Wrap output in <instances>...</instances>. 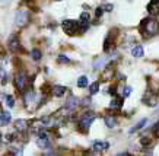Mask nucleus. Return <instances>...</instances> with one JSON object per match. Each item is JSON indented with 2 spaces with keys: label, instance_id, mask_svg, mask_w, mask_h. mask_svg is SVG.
I'll return each instance as SVG.
<instances>
[{
  "label": "nucleus",
  "instance_id": "1",
  "mask_svg": "<svg viewBox=\"0 0 159 156\" xmlns=\"http://www.w3.org/2000/svg\"><path fill=\"white\" fill-rule=\"evenodd\" d=\"M140 32L145 35L146 38L148 37H155V35L159 34V22L156 19H143L140 22Z\"/></svg>",
  "mask_w": 159,
  "mask_h": 156
},
{
  "label": "nucleus",
  "instance_id": "2",
  "mask_svg": "<svg viewBox=\"0 0 159 156\" xmlns=\"http://www.w3.org/2000/svg\"><path fill=\"white\" fill-rule=\"evenodd\" d=\"M93 120H95V114L93 112L91 111L83 112L80 115V118H79V121H77V127L80 128V131H88L91 124L93 123Z\"/></svg>",
  "mask_w": 159,
  "mask_h": 156
},
{
  "label": "nucleus",
  "instance_id": "3",
  "mask_svg": "<svg viewBox=\"0 0 159 156\" xmlns=\"http://www.w3.org/2000/svg\"><path fill=\"white\" fill-rule=\"evenodd\" d=\"M61 26H63V31L66 32V35L73 37V35L79 31V28H80V22H76V20H72V19H66V20H63Z\"/></svg>",
  "mask_w": 159,
  "mask_h": 156
},
{
  "label": "nucleus",
  "instance_id": "4",
  "mask_svg": "<svg viewBox=\"0 0 159 156\" xmlns=\"http://www.w3.org/2000/svg\"><path fill=\"white\" fill-rule=\"evenodd\" d=\"M28 19H29L28 12L20 10V12H18L16 16H15V25H16V26H25V25L28 24Z\"/></svg>",
  "mask_w": 159,
  "mask_h": 156
},
{
  "label": "nucleus",
  "instance_id": "5",
  "mask_svg": "<svg viewBox=\"0 0 159 156\" xmlns=\"http://www.w3.org/2000/svg\"><path fill=\"white\" fill-rule=\"evenodd\" d=\"M15 86H16V89H18L19 92H25V86H26V78H25V74L22 73V72L16 73V76H15Z\"/></svg>",
  "mask_w": 159,
  "mask_h": 156
},
{
  "label": "nucleus",
  "instance_id": "6",
  "mask_svg": "<svg viewBox=\"0 0 159 156\" xmlns=\"http://www.w3.org/2000/svg\"><path fill=\"white\" fill-rule=\"evenodd\" d=\"M143 102L148 104L149 107H156V104H158V95H155L152 91H146V95L143 98Z\"/></svg>",
  "mask_w": 159,
  "mask_h": 156
},
{
  "label": "nucleus",
  "instance_id": "7",
  "mask_svg": "<svg viewBox=\"0 0 159 156\" xmlns=\"http://www.w3.org/2000/svg\"><path fill=\"white\" fill-rule=\"evenodd\" d=\"M7 48H9L10 51H13V53H16V51H19L20 50L19 38H18L16 35H12V37L9 38V41H7Z\"/></svg>",
  "mask_w": 159,
  "mask_h": 156
},
{
  "label": "nucleus",
  "instance_id": "8",
  "mask_svg": "<svg viewBox=\"0 0 159 156\" xmlns=\"http://www.w3.org/2000/svg\"><path fill=\"white\" fill-rule=\"evenodd\" d=\"M148 12H149L150 15H153V16L159 15V2L158 0H152V2L148 3Z\"/></svg>",
  "mask_w": 159,
  "mask_h": 156
},
{
  "label": "nucleus",
  "instance_id": "9",
  "mask_svg": "<svg viewBox=\"0 0 159 156\" xmlns=\"http://www.w3.org/2000/svg\"><path fill=\"white\" fill-rule=\"evenodd\" d=\"M77 105H79V99H77L76 96H70L66 101V104H64V108L66 109H69V111H73V109H76Z\"/></svg>",
  "mask_w": 159,
  "mask_h": 156
},
{
  "label": "nucleus",
  "instance_id": "10",
  "mask_svg": "<svg viewBox=\"0 0 159 156\" xmlns=\"http://www.w3.org/2000/svg\"><path fill=\"white\" fill-rule=\"evenodd\" d=\"M37 145H38L39 149H43V150H45V149H48V147H51V141L48 140V137H38L37 139Z\"/></svg>",
  "mask_w": 159,
  "mask_h": 156
},
{
  "label": "nucleus",
  "instance_id": "11",
  "mask_svg": "<svg viewBox=\"0 0 159 156\" xmlns=\"http://www.w3.org/2000/svg\"><path fill=\"white\" fill-rule=\"evenodd\" d=\"M28 126H29V121H25V120H22V118H19V120L15 121V128L20 133L25 131V130L28 128Z\"/></svg>",
  "mask_w": 159,
  "mask_h": 156
},
{
  "label": "nucleus",
  "instance_id": "12",
  "mask_svg": "<svg viewBox=\"0 0 159 156\" xmlns=\"http://www.w3.org/2000/svg\"><path fill=\"white\" fill-rule=\"evenodd\" d=\"M108 143L107 141H99V140H95L93 141V150L95 152H102L105 150V149H108Z\"/></svg>",
  "mask_w": 159,
  "mask_h": 156
},
{
  "label": "nucleus",
  "instance_id": "13",
  "mask_svg": "<svg viewBox=\"0 0 159 156\" xmlns=\"http://www.w3.org/2000/svg\"><path fill=\"white\" fill-rule=\"evenodd\" d=\"M67 92V89H66V86H61V85H54L53 86V95H56V96H63L64 93Z\"/></svg>",
  "mask_w": 159,
  "mask_h": 156
},
{
  "label": "nucleus",
  "instance_id": "14",
  "mask_svg": "<svg viewBox=\"0 0 159 156\" xmlns=\"http://www.w3.org/2000/svg\"><path fill=\"white\" fill-rule=\"evenodd\" d=\"M121 105H123V101H121V98L114 96L112 99H111V102H110V109H111V111H112V109H120Z\"/></svg>",
  "mask_w": 159,
  "mask_h": 156
},
{
  "label": "nucleus",
  "instance_id": "15",
  "mask_svg": "<svg viewBox=\"0 0 159 156\" xmlns=\"http://www.w3.org/2000/svg\"><path fill=\"white\" fill-rule=\"evenodd\" d=\"M143 54H145V50H143L142 45H134V47L131 48V56H133V57H137V59H139Z\"/></svg>",
  "mask_w": 159,
  "mask_h": 156
},
{
  "label": "nucleus",
  "instance_id": "16",
  "mask_svg": "<svg viewBox=\"0 0 159 156\" xmlns=\"http://www.w3.org/2000/svg\"><path fill=\"white\" fill-rule=\"evenodd\" d=\"M104 121H105V124H107L108 128H114V127L117 126V120H116L114 115H107V117L104 118Z\"/></svg>",
  "mask_w": 159,
  "mask_h": 156
},
{
  "label": "nucleus",
  "instance_id": "17",
  "mask_svg": "<svg viewBox=\"0 0 159 156\" xmlns=\"http://www.w3.org/2000/svg\"><path fill=\"white\" fill-rule=\"evenodd\" d=\"M34 92H32V89H29L28 92H25L24 93V101H25V105H29V102H32L34 101Z\"/></svg>",
  "mask_w": 159,
  "mask_h": 156
},
{
  "label": "nucleus",
  "instance_id": "18",
  "mask_svg": "<svg viewBox=\"0 0 159 156\" xmlns=\"http://www.w3.org/2000/svg\"><path fill=\"white\" fill-rule=\"evenodd\" d=\"M112 74H114V72H112L111 66H108V67L102 72V79H104V80H110V79L112 78Z\"/></svg>",
  "mask_w": 159,
  "mask_h": 156
},
{
  "label": "nucleus",
  "instance_id": "19",
  "mask_svg": "<svg viewBox=\"0 0 159 156\" xmlns=\"http://www.w3.org/2000/svg\"><path fill=\"white\" fill-rule=\"evenodd\" d=\"M31 57H32V60H35V61H39V60L43 59V53H41L38 48H34L31 51Z\"/></svg>",
  "mask_w": 159,
  "mask_h": 156
},
{
  "label": "nucleus",
  "instance_id": "20",
  "mask_svg": "<svg viewBox=\"0 0 159 156\" xmlns=\"http://www.w3.org/2000/svg\"><path fill=\"white\" fill-rule=\"evenodd\" d=\"M10 114L9 112H6V111H2V126L5 127L6 124H9L10 123Z\"/></svg>",
  "mask_w": 159,
  "mask_h": 156
},
{
  "label": "nucleus",
  "instance_id": "21",
  "mask_svg": "<svg viewBox=\"0 0 159 156\" xmlns=\"http://www.w3.org/2000/svg\"><path fill=\"white\" fill-rule=\"evenodd\" d=\"M77 88H86L88 86V78L86 76H80V78L77 79Z\"/></svg>",
  "mask_w": 159,
  "mask_h": 156
},
{
  "label": "nucleus",
  "instance_id": "22",
  "mask_svg": "<svg viewBox=\"0 0 159 156\" xmlns=\"http://www.w3.org/2000/svg\"><path fill=\"white\" fill-rule=\"evenodd\" d=\"M98 91H99V82H93L89 86V93L91 95H95V93H98Z\"/></svg>",
  "mask_w": 159,
  "mask_h": 156
},
{
  "label": "nucleus",
  "instance_id": "23",
  "mask_svg": "<svg viewBox=\"0 0 159 156\" xmlns=\"http://www.w3.org/2000/svg\"><path fill=\"white\" fill-rule=\"evenodd\" d=\"M146 123H148V120H146V118H143V120H142V121H140L139 124H137V126H134L133 128H131L130 133H136V131H139V130H140V128H142L143 126H145Z\"/></svg>",
  "mask_w": 159,
  "mask_h": 156
},
{
  "label": "nucleus",
  "instance_id": "24",
  "mask_svg": "<svg viewBox=\"0 0 159 156\" xmlns=\"http://www.w3.org/2000/svg\"><path fill=\"white\" fill-rule=\"evenodd\" d=\"M104 64H105V59H98L95 63H93V69L95 70H99L101 67H104Z\"/></svg>",
  "mask_w": 159,
  "mask_h": 156
},
{
  "label": "nucleus",
  "instance_id": "25",
  "mask_svg": "<svg viewBox=\"0 0 159 156\" xmlns=\"http://www.w3.org/2000/svg\"><path fill=\"white\" fill-rule=\"evenodd\" d=\"M5 99H6V105H7L9 108H13V105H15V99L12 98V95H6Z\"/></svg>",
  "mask_w": 159,
  "mask_h": 156
},
{
  "label": "nucleus",
  "instance_id": "26",
  "mask_svg": "<svg viewBox=\"0 0 159 156\" xmlns=\"http://www.w3.org/2000/svg\"><path fill=\"white\" fill-rule=\"evenodd\" d=\"M57 60H58V63H61V64H64V63H66V64L70 63V60H69L67 56H58Z\"/></svg>",
  "mask_w": 159,
  "mask_h": 156
},
{
  "label": "nucleus",
  "instance_id": "27",
  "mask_svg": "<svg viewBox=\"0 0 159 156\" xmlns=\"http://www.w3.org/2000/svg\"><path fill=\"white\" fill-rule=\"evenodd\" d=\"M110 42H111V35H108L105 39V42H104V51H108V50H110Z\"/></svg>",
  "mask_w": 159,
  "mask_h": 156
},
{
  "label": "nucleus",
  "instance_id": "28",
  "mask_svg": "<svg viewBox=\"0 0 159 156\" xmlns=\"http://www.w3.org/2000/svg\"><path fill=\"white\" fill-rule=\"evenodd\" d=\"M130 93H131V88H130V86H125V88L123 89V98H127Z\"/></svg>",
  "mask_w": 159,
  "mask_h": 156
},
{
  "label": "nucleus",
  "instance_id": "29",
  "mask_svg": "<svg viewBox=\"0 0 159 156\" xmlns=\"http://www.w3.org/2000/svg\"><path fill=\"white\" fill-rule=\"evenodd\" d=\"M142 146H149L150 143H152V141H150V139L149 137H143V139H142Z\"/></svg>",
  "mask_w": 159,
  "mask_h": 156
},
{
  "label": "nucleus",
  "instance_id": "30",
  "mask_svg": "<svg viewBox=\"0 0 159 156\" xmlns=\"http://www.w3.org/2000/svg\"><path fill=\"white\" fill-rule=\"evenodd\" d=\"M102 13H104V9H102V7H97V10H95V16H97V18H101Z\"/></svg>",
  "mask_w": 159,
  "mask_h": 156
},
{
  "label": "nucleus",
  "instance_id": "31",
  "mask_svg": "<svg viewBox=\"0 0 159 156\" xmlns=\"http://www.w3.org/2000/svg\"><path fill=\"white\" fill-rule=\"evenodd\" d=\"M88 104H91V98L88 96V98H85V99H83V102H82V107H86Z\"/></svg>",
  "mask_w": 159,
  "mask_h": 156
},
{
  "label": "nucleus",
  "instance_id": "32",
  "mask_svg": "<svg viewBox=\"0 0 159 156\" xmlns=\"http://www.w3.org/2000/svg\"><path fill=\"white\" fill-rule=\"evenodd\" d=\"M104 9H105L107 12H111V10H112V5H107L105 7H104Z\"/></svg>",
  "mask_w": 159,
  "mask_h": 156
},
{
  "label": "nucleus",
  "instance_id": "33",
  "mask_svg": "<svg viewBox=\"0 0 159 156\" xmlns=\"http://www.w3.org/2000/svg\"><path fill=\"white\" fill-rule=\"evenodd\" d=\"M118 156H130V153H127V152H120V153H117Z\"/></svg>",
  "mask_w": 159,
  "mask_h": 156
},
{
  "label": "nucleus",
  "instance_id": "34",
  "mask_svg": "<svg viewBox=\"0 0 159 156\" xmlns=\"http://www.w3.org/2000/svg\"><path fill=\"white\" fill-rule=\"evenodd\" d=\"M158 130H159V121L156 123V126L153 127V131H155V133H158Z\"/></svg>",
  "mask_w": 159,
  "mask_h": 156
},
{
  "label": "nucleus",
  "instance_id": "35",
  "mask_svg": "<svg viewBox=\"0 0 159 156\" xmlns=\"http://www.w3.org/2000/svg\"><path fill=\"white\" fill-rule=\"evenodd\" d=\"M57 2H60V0H57Z\"/></svg>",
  "mask_w": 159,
  "mask_h": 156
}]
</instances>
